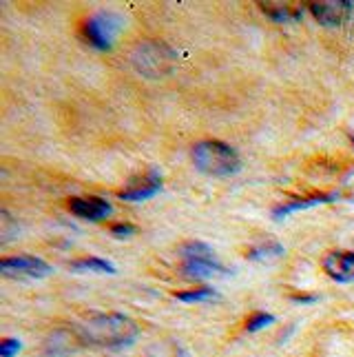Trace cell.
<instances>
[{
	"label": "cell",
	"instance_id": "8fae6325",
	"mask_svg": "<svg viewBox=\"0 0 354 357\" xmlns=\"http://www.w3.org/2000/svg\"><path fill=\"white\" fill-rule=\"evenodd\" d=\"M182 273H184V278H191V280H209V278H217V275H226L228 268L222 266L217 260H184V264H182Z\"/></svg>",
	"mask_w": 354,
	"mask_h": 357
},
{
	"label": "cell",
	"instance_id": "52a82bcc",
	"mask_svg": "<svg viewBox=\"0 0 354 357\" xmlns=\"http://www.w3.org/2000/svg\"><path fill=\"white\" fill-rule=\"evenodd\" d=\"M323 271L337 282H354V253L352 251H330L323 257Z\"/></svg>",
	"mask_w": 354,
	"mask_h": 357
},
{
	"label": "cell",
	"instance_id": "44dd1931",
	"mask_svg": "<svg viewBox=\"0 0 354 357\" xmlns=\"http://www.w3.org/2000/svg\"><path fill=\"white\" fill-rule=\"evenodd\" d=\"M352 144H354V135H352Z\"/></svg>",
	"mask_w": 354,
	"mask_h": 357
},
{
	"label": "cell",
	"instance_id": "2e32d148",
	"mask_svg": "<svg viewBox=\"0 0 354 357\" xmlns=\"http://www.w3.org/2000/svg\"><path fill=\"white\" fill-rule=\"evenodd\" d=\"M215 291L213 289H209V287H202V289H191V291H179V293H175V298L179 300V302H209V300H213L215 298Z\"/></svg>",
	"mask_w": 354,
	"mask_h": 357
},
{
	"label": "cell",
	"instance_id": "ba28073f",
	"mask_svg": "<svg viewBox=\"0 0 354 357\" xmlns=\"http://www.w3.org/2000/svg\"><path fill=\"white\" fill-rule=\"evenodd\" d=\"M69 208H71V213H76L82 220H91V222L104 220L113 211V206L102 198H71Z\"/></svg>",
	"mask_w": 354,
	"mask_h": 357
},
{
	"label": "cell",
	"instance_id": "4fadbf2b",
	"mask_svg": "<svg viewBox=\"0 0 354 357\" xmlns=\"http://www.w3.org/2000/svg\"><path fill=\"white\" fill-rule=\"evenodd\" d=\"M71 271L76 273H115V266L102 257H82V260L71 262Z\"/></svg>",
	"mask_w": 354,
	"mask_h": 357
},
{
	"label": "cell",
	"instance_id": "9c48e42d",
	"mask_svg": "<svg viewBox=\"0 0 354 357\" xmlns=\"http://www.w3.org/2000/svg\"><path fill=\"white\" fill-rule=\"evenodd\" d=\"M339 198H341V193L332 191V193H316V195H310V198L288 200V202L273 208V218L282 220V218H288L290 213H297V211H303V208H312V206H319V204H330V202H335Z\"/></svg>",
	"mask_w": 354,
	"mask_h": 357
},
{
	"label": "cell",
	"instance_id": "277c9868",
	"mask_svg": "<svg viewBox=\"0 0 354 357\" xmlns=\"http://www.w3.org/2000/svg\"><path fill=\"white\" fill-rule=\"evenodd\" d=\"M122 31V18L111 14V11H100L91 18L84 20L82 36L91 47L100 49V52H111V47Z\"/></svg>",
	"mask_w": 354,
	"mask_h": 357
},
{
	"label": "cell",
	"instance_id": "5bb4252c",
	"mask_svg": "<svg viewBox=\"0 0 354 357\" xmlns=\"http://www.w3.org/2000/svg\"><path fill=\"white\" fill-rule=\"evenodd\" d=\"M284 253H286L284 246L279 242H266L259 246H252V249L246 253V257L255 262H271V260H277V257H282Z\"/></svg>",
	"mask_w": 354,
	"mask_h": 357
},
{
	"label": "cell",
	"instance_id": "ac0fdd59",
	"mask_svg": "<svg viewBox=\"0 0 354 357\" xmlns=\"http://www.w3.org/2000/svg\"><path fill=\"white\" fill-rule=\"evenodd\" d=\"M20 349H22L20 340L7 337V340H3V342H0V357H16Z\"/></svg>",
	"mask_w": 354,
	"mask_h": 357
},
{
	"label": "cell",
	"instance_id": "d6986e66",
	"mask_svg": "<svg viewBox=\"0 0 354 357\" xmlns=\"http://www.w3.org/2000/svg\"><path fill=\"white\" fill-rule=\"evenodd\" d=\"M136 233V227H131V225H113L111 227V236L115 238H129Z\"/></svg>",
	"mask_w": 354,
	"mask_h": 357
},
{
	"label": "cell",
	"instance_id": "7a4b0ae2",
	"mask_svg": "<svg viewBox=\"0 0 354 357\" xmlns=\"http://www.w3.org/2000/svg\"><path fill=\"white\" fill-rule=\"evenodd\" d=\"M193 162L202 174L213 178L235 176L241 169V160L230 144L222 140H202L193 146Z\"/></svg>",
	"mask_w": 354,
	"mask_h": 357
},
{
	"label": "cell",
	"instance_id": "7c38bea8",
	"mask_svg": "<svg viewBox=\"0 0 354 357\" xmlns=\"http://www.w3.org/2000/svg\"><path fill=\"white\" fill-rule=\"evenodd\" d=\"M262 11L271 18L273 22H297L303 16V9L301 7H292L288 3H259Z\"/></svg>",
	"mask_w": 354,
	"mask_h": 357
},
{
	"label": "cell",
	"instance_id": "6da1fadb",
	"mask_svg": "<svg viewBox=\"0 0 354 357\" xmlns=\"http://www.w3.org/2000/svg\"><path fill=\"white\" fill-rule=\"evenodd\" d=\"M73 333L78 335L80 344L100 349H122L136 342L140 328L131 317L122 313H97L80 322L73 328Z\"/></svg>",
	"mask_w": 354,
	"mask_h": 357
},
{
	"label": "cell",
	"instance_id": "e0dca14e",
	"mask_svg": "<svg viewBox=\"0 0 354 357\" xmlns=\"http://www.w3.org/2000/svg\"><path fill=\"white\" fill-rule=\"evenodd\" d=\"M273 322H275V317L271 313H252L246 319V331H248V333H257V331L271 326Z\"/></svg>",
	"mask_w": 354,
	"mask_h": 357
},
{
	"label": "cell",
	"instance_id": "3957f363",
	"mask_svg": "<svg viewBox=\"0 0 354 357\" xmlns=\"http://www.w3.org/2000/svg\"><path fill=\"white\" fill-rule=\"evenodd\" d=\"M131 65L146 78H162L175 69L177 54L164 43L146 40V43H140L131 52Z\"/></svg>",
	"mask_w": 354,
	"mask_h": 357
},
{
	"label": "cell",
	"instance_id": "9a60e30c",
	"mask_svg": "<svg viewBox=\"0 0 354 357\" xmlns=\"http://www.w3.org/2000/svg\"><path fill=\"white\" fill-rule=\"evenodd\" d=\"M179 255L184 257V260H215L213 249H211L209 244H204V242H186V244H182Z\"/></svg>",
	"mask_w": 354,
	"mask_h": 357
},
{
	"label": "cell",
	"instance_id": "30bf717a",
	"mask_svg": "<svg viewBox=\"0 0 354 357\" xmlns=\"http://www.w3.org/2000/svg\"><path fill=\"white\" fill-rule=\"evenodd\" d=\"M160 189H162V176L157 174V171H151V174L144 176L140 182H133L129 189L120 191V198L129 202H142V200L153 198Z\"/></svg>",
	"mask_w": 354,
	"mask_h": 357
},
{
	"label": "cell",
	"instance_id": "ffe728a7",
	"mask_svg": "<svg viewBox=\"0 0 354 357\" xmlns=\"http://www.w3.org/2000/svg\"><path fill=\"white\" fill-rule=\"evenodd\" d=\"M290 300H292V302H297V304H314V302H316V295H306V293H292V295H290Z\"/></svg>",
	"mask_w": 354,
	"mask_h": 357
},
{
	"label": "cell",
	"instance_id": "5b68a950",
	"mask_svg": "<svg viewBox=\"0 0 354 357\" xmlns=\"http://www.w3.org/2000/svg\"><path fill=\"white\" fill-rule=\"evenodd\" d=\"M0 273L5 278H16V280H40L54 273V268L49 266L40 257L33 255H18V257H3L0 260Z\"/></svg>",
	"mask_w": 354,
	"mask_h": 357
},
{
	"label": "cell",
	"instance_id": "8992f818",
	"mask_svg": "<svg viewBox=\"0 0 354 357\" xmlns=\"http://www.w3.org/2000/svg\"><path fill=\"white\" fill-rule=\"evenodd\" d=\"M308 9L323 27H341L352 18L354 3L352 0H319V3H310Z\"/></svg>",
	"mask_w": 354,
	"mask_h": 357
}]
</instances>
